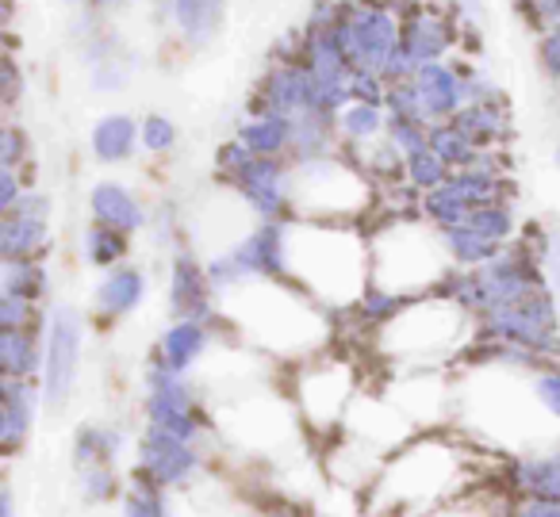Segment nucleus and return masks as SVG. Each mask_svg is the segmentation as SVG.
Returning <instances> with one entry per match:
<instances>
[{
  "mask_svg": "<svg viewBox=\"0 0 560 517\" xmlns=\"http://www.w3.org/2000/svg\"><path fill=\"white\" fill-rule=\"evenodd\" d=\"M284 254L312 292L335 303L353 299L369 280L365 246L346 231H292Z\"/></svg>",
  "mask_w": 560,
  "mask_h": 517,
  "instance_id": "obj_1",
  "label": "nucleus"
},
{
  "mask_svg": "<svg viewBox=\"0 0 560 517\" xmlns=\"http://www.w3.org/2000/svg\"><path fill=\"white\" fill-rule=\"evenodd\" d=\"M231 307L238 315L242 330H249L269 349H312L315 338H319V318L277 287L249 284L231 295Z\"/></svg>",
  "mask_w": 560,
  "mask_h": 517,
  "instance_id": "obj_2",
  "label": "nucleus"
},
{
  "mask_svg": "<svg viewBox=\"0 0 560 517\" xmlns=\"http://www.w3.org/2000/svg\"><path fill=\"white\" fill-rule=\"evenodd\" d=\"M373 272L376 284L388 292H419L442 272V257H438L430 234L404 226V231H388V238L376 242Z\"/></svg>",
  "mask_w": 560,
  "mask_h": 517,
  "instance_id": "obj_3",
  "label": "nucleus"
},
{
  "mask_svg": "<svg viewBox=\"0 0 560 517\" xmlns=\"http://www.w3.org/2000/svg\"><path fill=\"white\" fill-rule=\"evenodd\" d=\"M396 353H411V361H427L430 353H445L460 338V310L450 303H419L404 310L396 322L384 330Z\"/></svg>",
  "mask_w": 560,
  "mask_h": 517,
  "instance_id": "obj_4",
  "label": "nucleus"
},
{
  "mask_svg": "<svg viewBox=\"0 0 560 517\" xmlns=\"http://www.w3.org/2000/svg\"><path fill=\"white\" fill-rule=\"evenodd\" d=\"M453 475V456L442 445H419L396 463L388 475V486L399 498H434Z\"/></svg>",
  "mask_w": 560,
  "mask_h": 517,
  "instance_id": "obj_5",
  "label": "nucleus"
},
{
  "mask_svg": "<svg viewBox=\"0 0 560 517\" xmlns=\"http://www.w3.org/2000/svg\"><path fill=\"white\" fill-rule=\"evenodd\" d=\"M346 391H350V372L338 368V364H327V368L304 376V407L315 422H335L342 414Z\"/></svg>",
  "mask_w": 560,
  "mask_h": 517,
  "instance_id": "obj_6",
  "label": "nucleus"
}]
</instances>
